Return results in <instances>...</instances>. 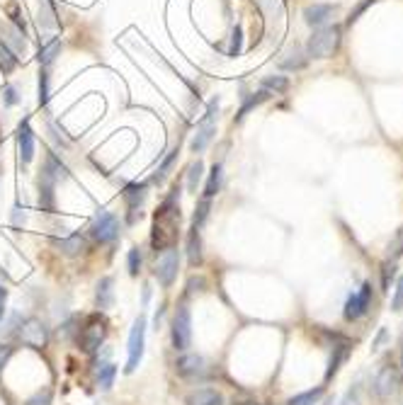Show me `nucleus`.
Masks as SVG:
<instances>
[{
    "label": "nucleus",
    "instance_id": "obj_1",
    "mask_svg": "<svg viewBox=\"0 0 403 405\" xmlns=\"http://www.w3.org/2000/svg\"><path fill=\"white\" fill-rule=\"evenodd\" d=\"M180 233V187L170 189V194L163 199V204L156 209L154 228H151V245H154L156 255L168 248L178 245Z\"/></svg>",
    "mask_w": 403,
    "mask_h": 405
},
{
    "label": "nucleus",
    "instance_id": "obj_2",
    "mask_svg": "<svg viewBox=\"0 0 403 405\" xmlns=\"http://www.w3.org/2000/svg\"><path fill=\"white\" fill-rule=\"evenodd\" d=\"M340 46V27H321L306 42L309 58H333Z\"/></svg>",
    "mask_w": 403,
    "mask_h": 405
},
{
    "label": "nucleus",
    "instance_id": "obj_3",
    "mask_svg": "<svg viewBox=\"0 0 403 405\" xmlns=\"http://www.w3.org/2000/svg\"><path fill=\"white\" fill-rule=\"evenodd\" d=\"M170 340L175 352H187V347L192 344V313H190L187 304H178L175 313H173L170 323Z\"/></svg>",
    "mask_w": 403,
    "mask_h": 405
},
{
    "label": "nucleus",
    "instance_id": "obj_4",
    "mask_svg": "<svg viewBox=\"0 0 403 405\" xmlns=\"http://www.w3.org/2000/svg\"><path fill=\"white\" fill-rule=\"evenodd\" d=\"M105 337H107V320L100 313L88 316L85 325L78 328V344L85 354H95Z\"/></svg>",
    "mask_w": 403,
    "mask_h": 405
},
{
    "label": "nucleus",
    "instance_id": "obj_5",
    "mask_svg": "<svg viewBox=\"0 0 403 405\" xmlns=\"http://www.w3.org/2000/svg\"><path fill=\"white\" fill-rule=\"evenodd\" d=\"M119 231H122V226H119V218L114 216V213L100 209L95 213V218H92L90 223V238L95 240V243L100 245H112L119 240Z\"/></svg>",
    "mask_w": 403,
    "mask_h": 405
},
{
    "label": "nucleus",
    "instance_id": "obj_6",
    "mask_svg": "<svg viewBox=\"0 0 403 405\" xmlns=\"http://www.w3.org/2000/svg\"><path fill=\"white\" fill-rule=\"evenodd\" d=\"M146 325H149V318L146 313H141L139 318L134 320L132 332H129V357H127V374H134L139 369L141 359H144V344H146Z\"/></svg>",
    "mask_w": 403,
    "mask_h": 405
},
{
    "label": "nucleus",
    "instance_id": "obj_7",
    "mask_svg": "<svg viewBox=\"0 0 403 405\" xmlns=\"http://www.w3.org/2000/svg\"><path fill=\"white\" fill-rule=\"evenodd\" d=\"M178 270H180V250L178 245L175 248H168L163 253H158L156 257V267H154V277L158 279L163 289H170L178 279Z\"/></svg>",
    "mask_w": 403,
    "mask_h": 405
},
{
    "label": "nucleus",
    "instance_id": "obj_8",
    "mask_svg": "<svg viewBox=\"0 0 403 405\" xmlns=\"http://www.w3.org/2000/svg\"><path fill=\"white\" fill-rule=\"evenodd\" d=\"M146 197H149V182H129L127 187L122 189V199L124 206H127V223L134 226L141 218V206H144Z\"/></svg>",
    "mask_w": 403,
    "mask_h": 405
},
{
    "label": "nucleus",
    "instance_id": "obj_9",
    "mask_svg": "<svg viewBox=\"0 0 403 405\" xmlns=\"http://www.w3.org/2000/svg\"><path fill=\"white\" fill-rule=\"evenodd\" d=\"M18 340L23 342L25 347L42 349L46 347L49 342V328L39 318H25L23 325L18 328Z\"/></svg>",
    "mask_w": 403,
    "mask_h": 405
},
{
    "label": "nucleus",
    "instance_id": "obj_10",
    "mask_svg": "<svg viewBox=\"0 0 403 405\" xmlns=\"http://www.w3.org/2000/svg\"><path fill=\"white\" fill-rule=\"evenodd\" d=\"M214 117H216V100L211 102L209 109H206V117L199 122L197 134H194V139L190 141V151H192V153L206 151V146L211 144V139H214V134H216V122H214Z\"/></svg>",
    "mask_w": 403,
    "mask_h": 405
},
{
    "label": "nucleus",
    "instance_id": "obj_11",
    "mask_svg": "<svg viewBox=\"0 0 403 405\" xmlns=\"http://www.w3.org/2000/svg\"><path fill=\"white\" fill-rule=\"evenodd\" d=\"M369 304H372V284L364 282L355 294H350L345 301V320H357L367 313Z\"/></svg>",
    "mask_w": 403,
    "mask_h": 405
},
{
    "label": "nucleus",
    "instance_id": "obj_12",
    "mask_svg": "<svg viewBox=\"0 0 403 405\" xmlns=\"http://www.w3.org/2000/svg\"><path fill=\"white\" fill-rule=\"evenodd\" d=\"M401 386V371L396 369L394 364H386L379 369L377 379H374V391H377L379 398H389L399 391Z\"/></svg>",
    "mask_w": 403,
    "mask_h": 405
},
{
    "label": "nucleus",
    "instance_id": "obj_13",
    "mask_svg": "<svg viewBox=\"0 0 403 405\" xmlns=\"http://www.w3.org/2000/svg\"><path fill=\"white\" fill-rule=\"evenodd\" d=\"M335 10L337 8L330 3H314L304 10V20H306V25H311V27H326L330 20H333Z\"/></svg>",
    "mask_w": 403,
    "mask_h": 405
},
{
    "label": "nucleus",
    "instance_id": "obj_14",
    "mask_svg": "<svg viewBox=\"0 0 403 405\" xmlns=\"http://www.w3.org/2000/svg\"><path fill=\"white\" fill-rule=\"evenodd\" d=\"M175 371L185 379H194V376L204 374V357L199 354H182L175 362Z\"/></svg>",
    "mask_w": 403,
    "mask_h": 405
},
{
    "label": "nucleus",
    "instance_id": "obj_15",
    "mask_svg": "<svg viewBox=\"0 0 403 405\" xmlns=\"http://www.w3.org/2000/svg\"><path fill=\"white\" fill-rule=\"evenodd\" d=\"M18 146H20V161L32 163V158H35V134L30 129V122H23L18 127Z\"/></svg>",
    "mask_w": 403,
    "mask_h": 405
},
{
    "label": "nucleus",
    "instance_id": "obj_16",
    "mask_svg": "<svg viewBox=\"0 0 403 405\" xmlns=\"http://www.w3.org/2000/svg\"><path fill=\"white\" fill-rule=\"evenodd\" d=\"M112 304H114V279L102 277L95 289V306L97 311H107L112 309Z\"/></svg>",
    "mask_w": 403,
    "mask_h": 405
},
{
    "label": "nucleus",
    "instance_id": "obj_17",
    "mask_svg": "<svg viewBox=\"0 0 403 405\" xmlns=\"http://www.w3.org/2000/svg\"><path fill=\"white\" fill-rule=\"evenodd\" d=\"M187 405H224V398L214 388H199V391L190 393Z\"/></svg>",
    "mask_w": 403,
    "mask_h": 405
},
{
    "label": "nucleus",
    "instance_id": "obj_18",
    "mask_svg": "<svg viewBox=\"0 0 403 405\" xmlns=\"http://www.w3.org/2000/svg\"><path fill=\"white\" fill-rule=\"evenodd\" d=\"M280 66H282V68H287V70L304 68V66H306V54L302 51V46H290L285 54H282Z\"/></svg>",
    "mask_w": 403,
    "mask_h": 405
},
{
    "label": "nucleus",
    "instance_id": "obj_19",
    "mask_svg": "<svg viewBox=\"0 0 403 405\" xmlns=\"http://www.w3.org/2000/svg\"><path fill=\"white\" fill-rule=\"evenodd\" d=\"M221 182H224V170H221V163H214V168H211V173H209V180H206V185H204L202 199H214L221 189Z\"/></svg>",
    "mask_w": 403,
    "mask_h": 405
},
{
    "label": "nucleus",
    "instance_id": "obj_20",
    "mask_svg": "<svg viewBox=\"0 0 403 405\" xmlns=\"http://www.w3.org/2000/svg\"><path fill=\"white\" fill-rule=\"evenodd\" d=\"M54 248H58L63 255H78L85 250V240L80 233H73V235H68V238L54 240Z\"/></svg>",
    "mask_w": 403,
    "mask_h": 405
},
{
    "label": "nucleus",
    "instance_id": "obj_21",
    "mask_svg": "<svg viewBox=\"0 0 403 405\" xmlns=\"http://www.w3.org/2000/svg\"><path fill=\"white\" fill-rule=\"evenodd\" d=\"M187 260H190V265L192 267H197L202 265V231H192L190 228V233H187Z\"/></svg>",
    "mask_w": 403,
    "mask_h": 405
},
{
    "label": "nucleus",
    "instance_id": "obj_22",
    "mask_svg": "<svg viewBox=\"0 0 403 405\" xmlns=\"http://www.w3.org/2000/svg\"><path fill=\"white\" fill-rule=\"evenodd\" d=\"M347 359V344H335L333 347V354H330V362H328V369H326V381H330L333 376L337 374L340 364Z\"/></svg>",
    "mask_w": 403,
    "mask_h": 405
},
{
    "label": "nucleus",
    "instance_id": "obj_23",
    "mask_svg": "<svg viewBox=\"0 0 403 405\" xmlns=\"http://www.w3.org/2000/svg\"><path fill=\"white\" fill-rule=\"evenodd\" d=\"M42 173H46L49 177H54L58 182V180H63V177H68V170H66V166H61V161H58L54 153H49L46 156V161H44V168H42Z\"/></svg>",
    "mask_w": 403,
    "mask_h": 405
},
{
    "label": "nucleus",
    "instance_id": "obj_24",
    "mask_svg": "<svg viewBox=\"0 0 403 405\" xmlns=\"http://www.w3.org/2000/svg\"><path fill=\"white\" fill-rule=\"evenodd\" d=\"M323 393H326L323 386H316V388H311V391L297 393V396L287 401V405H316L321 401V396H323Z\"/></svg>",
    "mask_w": 403,
    "mask_h": 405
},
{
    "label": "nucleus",
    "instance_id": "obj_25",
    "mask_svg": "<svg viewBox=\"0 0 403 405\" xmlns=\"http://www.w3.org/2000/svg\"><path fill=\"white\" fill-rule=\"evenodd\" d=\"M114 376H117V366L112 362L100 364V371H97V386H100L102 391H110L114 386Z\"/></svg>",
    "mask_w": 403,
    "mask_h": 405
},
{
    "label": "nucleus",
    "instance_id": "obj_26",
    "mask_svg": "<svg viewBox=\"0 0 403 405\" xmlns=\"http://www.w3.org/2000/svg\"><path fill=\"white\" fill-rule=\"evenodd\" d=\"M202 177H204V163L194 161L192 166L187 168V192L197 194V187H199Z\"/></svg>",
    "mask_w": 403,
    "mask_h": 405
},
{
    "label": "nucleus",
    "instance_id": "obj_27",
    "mask_svg": "<svg viewBox=\"0 0 403 405\" xmlns=\"http://www.w3.org/2000/svg\"><path fill=\"white\" fill-rule=\"evenodd\" d=\"M39 22H42V27H46V30L58 27L56 13H54V8H51V0H39Z\"/></svg>",
    "mask_w": 403,
    "mask_h": 405
},
{
    "label": "nucleus",
    "instance_id": "obj_28",
    "mask_svg": "<svg viewBox=\"0 0 403 405\" xmlns=\"http://www.w3.org/2000/svg\"><path fill=\"white\" fill-rule=\"evenodd\" d=\"M209 209H211V199H199L197 209H194V216H192V231H202V226H204L206 216H209Z\"/></svg>",
    "mask_w": 403,
    "mask_h": 405
},
{
    "label": "nucleus",
    "instance_id": "obj_29",
    "mask_svg": "<svg viewBox=\"0 0 403 405\" xmlns=\"http://www.w3.org/2000/svg\"><path fill=\"white\" fill-rule=\"evenodd\" d=\"M58 51H61V39H51L49 44H44V46L39 49V61H42V66H49L54 61V58L58 56Z\"/></svg>",
    "mask_w": 403,
    "mask_h": 405
},
{
    "label": "nucleus",
    "instance_id": "obj_30",
    "mask_svg": "<svg viewBox=\"0 0 403 405\" xmlns=\"http://www.w3.org/2000/svg\"><path fill=\"white\" fill-rule=\"evenodd\" d=\"M15 66H18V56L10 51V46L3 42V37H0V68H3V73H10Z\"/></svg>",
    "mask_w": 403,
    "mask_h": 405
},
{
    "label": "nucleus",
    "instance_id": "obj_31",
    "mask_svg": "<svg viewBox=\"0 0 403 405\" xmlns=\"http://www.w3.org/2000/svg\"><path fill=\"white\" fill-rule=\"evenodd\" d=\"M141 265H144V255H141V248H132V250H129V255H127L129 275H132V277H139Z\"/></svg>",
    "mask_w": 403,
    "mask_h": 405
},
{
    "label": "nucleus",
    "instance_id": "obj_32",
    "mask_svg": "<svg viewBox=\"0 0 403 405\" xmlns=\"http://www.w3.org/2000/svg\"><path fill=\"white\" fill-rule=\"evenodd\" d=\"M178 153H180V149H173V151H170V156H168L166 161H163V166L158 168V173H156V177H154L158 185H161L163 180H166L168 175H170V168H173V163L178 161Z\"/></svg>",
    "mask_w": 403,
    "mask_h": 405
},
{
    "label": "nucleus",
    "instance_id": "obj_33",
    "mask_svg": "<svg viewBox=\"0 0 403 405\" xmlns=\"http://www.w3.org/2000/svg\"><path fill=\"white\" fill-rule=\"evenodd\" d=\"M268 97H270V92H268V90L258 92V97H248V100L243 102V107L238 109V117H236V119H243V117H246V114L250 112V109H253V107H258L260 102H265V100H268Z\"/></svg>",
    "mask_w": 403,
    "mask_h": 405
},
{
    "label": "nucleus",
    "instance_id": "obj_34",
    "mask_svg": "<svg viewBox=\"0 0 403 405\" xmlns=\"http://www.w3.org/2000/svg\"><path fill=\"white\" fill-rule=\"evenodd\" d=\"M263 87H265V90L285 92L287 87H290V80H287V78H280V75H275V78H265V80H263Z\"/></svg>",
    "mask_w": 403,
    "mask_h": 405
},
{
    "label": "nucleus",
    "instance_id": "obj_35",
    "mask_svg": "<svg viewBox=\"0 0 403 405\" xmlns=\"http://www.w3.org/2000/svg\"><path fill=\"white\" fill-rule=\"evenodd\" d=\"M25 405H51V391L44 388V391H37L32 398H27Z\"/></svg>",
    "mask_w": 403,
    "mask_h": 405
},
{
    "label": "nucleus",
    "instance_id": "obj_36",
    "mask_svg": "<svg viewBox=\"0 0 403 405\" xmlns=\"http://www.w3.org/2000/svg\"><path fill=\"white\" fill-rule=\"evenodd\" d=\"M394 275H396V265L394 262H386L384 272H381V287H384V292H389V282L394 279Z\"/></svg>",
    "mask_w": 403,
    "mask_h": 405
},
{
    "label": "nucleus",
    "instance_id": "obj_37",
    "mask_svg": "<svg viewBox=\"0 0 403 405\" xmlns=\"http://www.w3.org/2000/svg\"><path fill=\"white\" fill-rule=\"evenodd\" d=\"M49 102V75L42 73L39 75V105H46Z\"/></svg>",
    "mask_w": 403,
    "mask_h": 405
},
{
    "label": "nucleus",
    "instance_id": "obj_38",
    "mask_svg": "<svg viewBox=\"0 0 403 405\" xmlns=\"http://www.w3.org/2000/svg\"><path fill=\"white\" fill-rule=\"evenodd\" d=\"M241 51V27L233 30V39H231V49H228V56H236Z\"/></svg>",
    "mask_w": 403,
    "mask_h": 405
},
{
    "label": "nucleus",
    "instance_id": "obj_39",
    "mask_svg": "<svg viewBox=\"0 0 403 405\" xmlns=\"http://www.w3.org/2000/svg\"><path fill=\"white\" fill-rule=\"evenodd\" d=\"M394 311H403V277L396 284V294H394Z\"/></svg>",
    "mask_w": 403,
    "mask_h": 405
},
{
    "label": "nucleus",
    "instance_id": "obj_40",
    "mask_svg": "<svg viewBox=\"0 0 403 405\" xmlns=\"http://www.w3.org/2000/svg\"><path fill=\"white\" fill-rule=\"evenodd\" d=\"M18 102H20L18 90H15L13 85H8V87H5V105H10V107H13V105H18Z\"/></svg>",
    "mask_w": 403,
    "mask_h": 405
},
{
    "label": "nucleus",
    "instance_id": "obj_41",
    "mask_svg": "<svg viewBox=\"0 0 403 405\" xmlns=\"http://www.w3.org/2000/svg\"><path fill=\"white\" fill-rule=\"evenodd\" d=\"M10 354H13V347H10V344H0V371H3V366L8 364Z\"/></svg>",
    "mask_w": 403,
    "mask_h": 405
},
{
    "label": "nucleus",
    "instance_id": "obj_42",
    "mask_svg": "<svg viewBox=\"0 0 403 405\" xmlns=\"http://www.w3.org/2000/svg\"><path fill=\"white\" fill-rule=\"evenodd\" d=\"M372 3H377V0H364V3H359L355 13H350V18H347V22H350V25H352V22L357 20V15L362 13V10H367V5H372Z\"/></svg>",
    "mask_w": 403,
    "mask_h": 405
},
{
    "label": "nucleus",
    "instance_id": "obj_43",
    "mask_svg": "<svg viewBox=\"0 0 403 405\" xmlns=\"http://www.w3.org/2000/svg\"><path fill=\"white\" fill-rule=\"evenodd\" d=\"M5 304H8V289L0 287V320H3L5 316Z\"/></svg>",
    "mask_w": 403,
    "mask_h": 405
},
{
    "label": "nucleus",
    "instance_id": "obj_44",
    "mask_svg": "<svg viewBox=\"0 0 403 405\" xmlns=\"http://www.w3.org/2000/svg\"><path fill=\"white\" fill-rule=\"evenodd\" d=\"M401 366H403V354H401Z\"/></svg>",
    "mask_w": 403,
    "mask_h": 405
}]
</instances>
